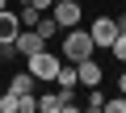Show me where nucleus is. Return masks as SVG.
Listing matches in <instances>:
<instances>
[{
	"label": "nucleus",
	"instance_id": "nucleus-4",
	"mask_svg": "<svg viewBox=\"0 0 126 113\" xmlns=\"http://www.w3.org/2000/svg\"><path fill=\"white\" fill-rule=\"evenodd\" d=\"M88 29H93L97 50H109V46H113V38L122 34V29H118V17H93V25H88Z\"/></svg>",
	"mask_w": 126,
	"mask_h": 113
},
{
	"label": "nucleus",
	"instance_id": "nucleus-2",
	"mask_svg": "<svg viewBox=\"0 0 126 113\" xmlns=\"http://www.w3.org/2000/svg\"><path fill=\"white\" fill-rule=\"evenodd\" d=\"M25 67L34 71V80H46V84H55V75H59V54H50V50H38V54H30V59H25Z\"/></svg>",
	"mask_w": 126,
	"mask_h": 113
},
{
	"label": "nucleus",
	"instance_id": "nucleus-3",
	"mask_svg": "<svg viewBox=\"0 0 126 113\" xmlns=\"http://www.w3.org/2000/svg\"><path fill=\"white\" fill-rule=\"evenodd\" d=\"M50 17L59 21V29H76V25H80V17H84V4H80V0H55Z\"/></svg>",
	"mask_w": 126,
	"mask_h": 113
},
{
	"label": "nucleus",
	"instance_id": "nucleus-12",
	"mask_svg": "<svg viewBox=\"0 0 126 113\" xmlns=\"http://www.w3.org/2000/svg\"><path fill=\"white\" fill-rule=\"evenodd\" d=\"M105 109V92H101V84L97 88H88V96H84V113H101Z\"/></svg>",
	"mask_w": 126,
	"mask_h": 113
},
{
	"label": "nucleus",
	"instance_id": "nucleus-5",
	"mask_svg": "<svg viewBox=\"0 0 126 113\" xmlns=\"http://www.w3.org/2000/svg\"><path fill=\"white\" fill-rule=\"evenodd\" d=\"M76 71H80V84H84V88H97V84L105 80V67L97 63V54H88V59H80V63H76Z\"/></svg>",
	"mask_w": 126,
	"mask_h": 113
},
{
	"label": "nucleus",
	"instance_id": "nucleus-9",
	"mask_svg": "<svg viewBox=\"0 0 126 113\" xmlns=\"http://www.w3.org/2000/svg\"><path fill=\"white\" fill-rule=\"evenodd\" d=\"M76 84H80V71H76V63H59L55 88H76Z\"/></svg>",
	"mask_w": 126,
	"mask_h": 113
},
{
	"label": "nucleus",
	"instance_id": "nucleus-6",
	"mask_svg": "<svg viewBox=\"0 0 126 113\" xmlns=\"http://www.w3.org/2000/svg\"><path fill=\"white\" fill-rule=\"evenodd\" d=\"M17 50H21V59H30V54L46 50V38H42L38 29H21V34H17Z\"/></svg>",
	"mask_w": 126,
	"mask_h": 113
},
{
	"label": "nucleus",
	"instance_id": "nucleus-13",
	"mask_svg": "<svg viewBox=\"0 0 126 113\" xmlns=\"http://www.w3.org/2000/svg\"><path fill=\"white\" fill-rule=\"evenodd\" d=\"M0 113H21V96H17L13 88L0 92Z\"/></svg>",
	"mask_w": 126,
	"mask_h": 113
},
{
	"label": "nucleus",
	"instance_id": "nucleus-15",
	"mask_svg": "<svg viewBox=\"0 0 126 113\" xmlns=\"http://www.w3.org/2000/svg\"><path fill=\"white\" fill-rule=\"evenodd\" d=\"M30 4H34V9H42V13H50V9H55V0H30Z\"/></svg>",
	"mask_w": 126,
	"mask_h": 113
},
{
	"label": "nucleus",
	"instance_id": "nucleus-17",
	"mask_svg": "<svg viewBox=\"0 0 126 113\" xmlns=\"http://www.w3.org/2000/svg\"><path fill=\"white\" fill-rule=\"evenodd\" d=\"M4 9H9V0H0V13H4Z\"/></svg>",
	"mask_w": 126,
	"mask_h": 113
},
{
	"label": "nucleus",
	"instance_id": "nucleus-14",
	"mask_svg": "<svg viewBox=\"0 0 126 113\" xmlns=\"http://www.w3.org/2000/svg\"><path fill=\"white\" fill-rule=\"evenodd\" d=\"M109 54H113V59H118L122 67H126V29H122V34L113 38V46H109Z\"/></svg>",
	"mask_w": 126,
	"mask_h": 113
},
{
	"label": "nucleus",
	"instance_id": "nucleus-16",
	"mask_svg": "<svg viewBox=\"0 0 126 113\" xmlns=\"http://www.w3.org/2000/svg\"><path fill=\"white\" fill-rule=\"evenodd\" d=\"M118 88H122V92H126V67H122V75H118Z\"/></svg>",
	"mask_w": 126,
	"mask_h": 113
},
{
	"label": "nucleus",
	"instance_id": "nucleus-1",
	"mask_svg": "<svg viewBox=\"0 0 126 113\" xmlns=\"http://www.w3.org/2000/svg\"><path fill=\"white\" fill-rule=\"evenodd\" d=\"M59 54L67 63H80V59H88V54H97V42H93V29H67L63 34V42H59Z\"/></svg>",
	"mask_w": 126,
	"mask_h": 113
},
{
	"label": "nucleus",
	"instance_id": "nucleus-10",
	"mask_svg": "<svg viewBox=\"0 0 126 113\" xmlns=\"http://www.w3.org/2000/svg\"><path fill=\"white\" fill-rule=\"evenodd\" d=\"M17 17H21V29H34V25L42 21V9H34V4H30V0H25V4L17 9Z\"/></svg>",
	"mask_w": 126,
	"mask_h": 113
},
{
	"label": "nucleus",
	"instance_id": "nucleus-11",
	"mask_svg": "<svg viewBox=\"0 0 126 113\" xmlns=\"http://www.w3.org/2000/svg\"><path fill=\"white\" fill-rule=\"evenodd\" d=\"M34 29H38V34H42V38H46V42H55V38H59V21H55V17H50V13H42V21H38V25H34Z\"/></svg>",
	"mask_w": 126,
	"mask_h": 113
},
{
	"label": "nucleus",
	"instance_id": "nucleus-8",
	"mask_svg": "<svg viewBox=\"0 0 126 113\" xmlns=\"http://www.w3.org/2000/svg\"><path fill=\"white\" fill-rule=\"evenodd\" d=\"M34 84H38V80H34V71H17V75L9 80V88H13L17 96H34Z\"/></svg>",
	"mask_w": 126,
	"mask_h": 113
},
{
	"label": "nucleus",
	"instance_id": "nucleus-7",
	"mask_svg": "<svg viewBox=\"0 0 126 113\" xmlns=\"http://www.w3.org/2000/svg\"><path fill=\"white\" fill-rule=\"evenodd\" d=\"M17 34H21V17H17V9H4L0 13V46L17 42Z\"/></svg>",
	"mask_w": 126,
	"mask_h": 113
}]
</instances>
